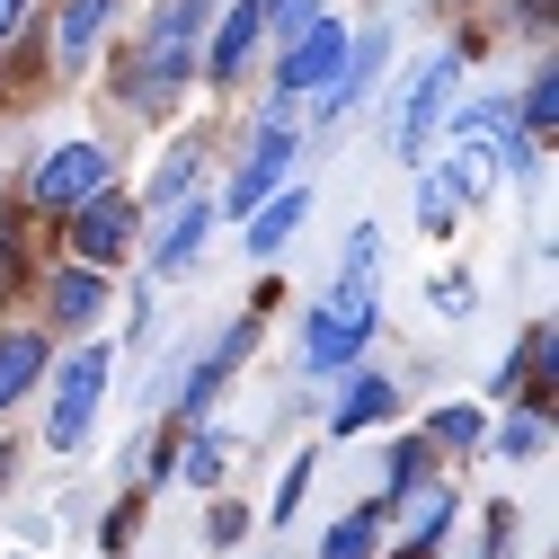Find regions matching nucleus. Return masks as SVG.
Segmentation results:
<instances>
[{
    "instance_id": "17",
    "label": "nucleus",
    "mask_w": 559,
    "mask_h": 559,
    "mask_svg": "<svg viewBox=\"0 0 559 559\" xmlns=\"http://www.w3.org/2000/svg\"><path fill=\"white\" fill-rule=\"evenodd\" d=\"M524 116H533V133H550V124H559V81H550V72L533 81V98H524Z\"/></svg>"
},
{
    "instance_id": "7",
    "label": "nucleus",
    "mask_w": 559,
    "mask_h": 559,
    "mask_svg": "<svg viewBox=\"0 0 559 559\" xmlns=\"http://www.w3.org/2000/svg\"><path fill=\"white\" fill-rule=\"evenodd\" d=\"M337 53H346V27H337V19H311V27H294V62H285V98L320 90V81L337 72Z\"/></svg>"
},
{
    "instance_id": "1",
    "label": "nucleus",
    "mask_w": 559,
    "mask_h": 559,
    "mask_svg": "<svg viewBox=\"0 0 559 559\" xmlns=\"http://www.w3.org/2000/svg\"><path fill=\"white\" fill-rule=\"evenodd\" d=\"M373 275H382V240L356 231V240H346L337 285L320 294V311H311V329H302L311 373H346V365H356V346L373 337Z\"/></svg>"
},
{
    "instance_id": "2",
    "label": "nucleus",
    "mask_w": 559,
    "mask_h": 559,
    "mask_svg": "<svg viewBox=\"0 0 559 559\" xmlns=\"http://www.w3.org/2000/svg\"><path fill=\"white\" fill-rule=\"evenodd\" d=\"M98 400H107V346H90V356H72V365H62V391H53V427H45V444H53V453L90 444Z\"/></svg>"
},
{
    "instance_id": "4",
    "label": "nucleus",
    "mask_w": 559,
    "mask_h": 559,
    "mask_svg": "<svg viewBox=\"0 0 559 559\" xmlns=\"http://www.w3.org/2000/svg\"><path fill=\"white\" fill-rule=\"evenodd\" d=\"M107 187V152L98 143H62L45 169H36V204H62V214H72L81 195H98Z\"/></svg>"
},
{
    "instance_id": "12",
    "label": "nucleus",
    "mask_w": 559,
    "mask_h": 559,
    "mask_svg": "<svg viewBox=\"0 0 559 559\" xmlns=\"http://www.w3.org/2000/svg\"><path fill=\"white\" fill-rule=\"evenodd\" d=\"M36 373H45V346H36L27 329H19V337H0V408H10V400H19Z\"/></svg>"
},
{
    "instance_id": "9",
    "label": "nucleus",
    "mask_w": 559,
    "mask_h": 559,
    "mask_svg": "<svg viewBox=\"0 0 559 559\" xmlns=\"http://www.w3.org/2000/svg\"><path fill=\"white\" fill-rule=\"evenodd\" d=\"M258 27H266V10H258V0H231V19H223V36H214V81H231L240 62H249Z\"/></svg>"
},
{
    "instance_id": "16",
    "label": "nucleus",
    "mask_w": 559,
    "mask_h": 559,
    "mask_svg": "<svg viewBox=\"0 0 559 559\" xmlns=\"http://www.w3.org/2000/svg\"><path fill=\"white\" fill-rule=\"evenodd\" d=\"M373 524H382V515H373V507H365V515H356V524H337V533H329V542H320V559H365V550H373Z\"/></svg>"
},
{
    "instance_id": "6",
    "label": "nucleus",
    "mask_w": 559,
    "mask_h": 559,
    "mask_svg": "<svg viewBox=\"0 0 559 559\" xmlns=\"http://www.w3.org/2000/svg\"><path fill=\"white\" fill-rule=\"evenodd\" d=\"M124 240H133V214H124V204H116L107 187L72 204V249H81V266H107Z\"/></svg>"
},
{
    "instance_id": "10",
    "label": "nucleus",
    "mask_w": 559,
    "mask_h": 559,
    "mask_svg": "<svg viewBox=\"0 0 559 559\" xmlns=\"http://www.w3.org/2000/svg\"><path fill=\"white\" fill-rule=\"evenodd\" d=\"M302 223H311V195L294 187V195H275V204H266V214L249 223V249H258V258H275V249H285V240H294Z\"/></svg>"
},
{
    "instance_id": "21",
    "label": "nucleus",
    "mask_w": 559,
    "mask_h": 559,
    "mask_svg": "<svg viewBox=\"0 0 559 559\" xmlns=\"http://www.w3.org/2000/svg\"><path fill=\"white\" fill-rule=\"evenodd\" d=\"M187 169H195V152H169V169H160V187H152V195H178V187H187Z\"/></svg>"
},
{
    "instance_id": "8",
    "label": "nucleus",
    "mask_w": 559,
    "mask_h": 559,
    "mask_svg": "<svg viewBox=\"0 0 559 559\" xmlns=\"http://www.w3.org/2000/svg\"><path fill=\"white\" fill-rule=\"evenodd\" d=\"M285 152H294V133H285V124H266L258 143H249V169L231 178V214H249V204H258V195L275 187V169H285Z\"/></svg>"
},
{
    "instance_id": "22",
    "label": "nucleus",
    "mask_w": 559,
    "mask_h": 559,
    "mask_svg": "<svg viewBox=\"0 0 559 559\" xmlns=\"http://www.w3.org/2000/svg\"><path fill=\"white\" fill-rule=\"evenodd\" d=\"M27 27V0H0V36H19Z\"/></svg>"
},
{
    "instance_id": "15",
    "label": "nucleus",
    "mask_w": 559,
    "mask_h": 559,
    "mask_svg": "<svg viewBox=\"0 0 559 559\" xmlns=\"http://www.w3.org/2000/svg\"><path fill=\"white\" fill-rule=\"evenodd\" d=\"M373 417H391V382H382V373L346 391V408H337V436H356V427H373Z\"/></svg>"
},
{
    "instance_id": "14",
    "label": "nucleus",
    "mask_w": 559,
    "mask_h": 559,
    "mask_svg": "<svg viewBox=\"0 0 559 559\" xmlns=\"http://www.w3.org/2000/svg\"><path fill=\"white\" fill-rule=\"evenodd\" d=\"M204 223H214L204 204H178V223H169V240H160V275H178V266L204 249Z\"/></svg>"
},
{
    "instance_id": "13",
    "label": "nucleus",
    "mask_w": 559,
    "mask_h": 559,
    "mask_svg": "<svg viewBox=\"0 0 559 559\" xmlns=\"http://www.w3.org/2000/svg\"><path fill=\"white\" fill-rule=\"evenodd\" d=\"M107 10H116V0H62V62H81V53L98 45Z\"/></svg>"
},
{
    "instance_id": "11",
    "label": "nucleus",
    "mask_w": 559,
    "mask_h": 559,
    "mask_svg": "<svg viewBox=\"0 0 559 559\" xmlns=\"http://www.w3.org/2000/svg\"><path fill=\"white\" fill-rule=\"evenodd\" d=\"M107 285H98V266H62L53 275V320H98Z\"/></svg>"
},
{
    "instance_id": "24",
    "label": "nucleus",
    "mask_w": 559,
    "mask_h": 559,
    "mask_svg": "<svg viewBox=\"0 0 559 559\" xmlns=\"http://www.w3.org/2000/svg\"><path fill=\"white\" fill-rule=\"evenodd\" d=\"M0 471H10V453H0Z\"/></svg>"
},
{
    "instance_id": "18",
    "label": "nucleus",
    "mask_w": 559,
    "mask_h": 559,
    "mask_svg": "<svg viewBox=\"0 0 559 559\" xmlns=\"http://www.w3.org/2000/svg\"><path fill=\"white\" fill-rule=\"evenodd\" d=\"M436 436H444V444H471V436H479V408H444Z\"/></svg>"
},
{
    "instance_id": "3",
    "label": "nucleus",
    "mask_w": 559,
    "mask_h": 559,
    "mask_svg": "<svg viewBox=\"0 0 559 559\" xmlns=\"http://www.w3.org/2000/svg\"><path fill=\"white\" fill-rule=\"evenodd\" d=\"M204 10H214V0H178V10L152 27V53H143V107H160V98L187 81V45H195Z\"/></svg>"
},
{
    "instance_id": "19",
    "label": "nucleus",
    "mask_w": 559,
    "mask_h": 559,
    "mask_svg": "<svg viewBox=\"0 0 559 559\" xmlns=\"http://www.w3.org/2000/svg\"><path fill=\"white\" fill-rule=\"evenodd\" d=\"M498 444H507V453H542V417H515V427H507Z\"/></svg>"
},
{
    "instance_id": "23",
    "label": "nucleus",
    "mask_w": 559,
    "mask_h": 559,
    "mask_svg": "<svg viewBox=\"0 0 559 559\" xmlns=\"http://www.w3.org/2000/svg\"><path fill=\"white\" fill-rule=\"evenodd\" d=\"M524 19H533V27H542V19H550V0H524Z\"/></svg>"
},
{
    "instance_id": "20",
    "label": "nucleus",
    "mask_w": 559,
    "mask_h": 559,
    "mask_svg": "<svg viewBox=\"0 0 559 559\" xmlns=\"http://www.w3.org/2000/svg\"><path fill=\"white\" fill-rule=\"evenodd\" d=\"M302 488H311V462H294V471H285V507H275V515H302Z\"/></svg>"
},
{
    "instance_id": "5",
    "label": "nucleus",
    "mask_w": 559,
    "mask_h": 559,
    "mask_svg": "<svg viewBox=\"0 0 559 559\" xmlns=\"http://www.w3.org/2000/svg\"><path fill=\"white\" fill-rule=\"evenodd\" d=\"M453 81H462V62H453V53H436L427 72L408 81V107H400V152H408V160H427V133H436V107H444Z\"/></svg>"
}]
</instances>
